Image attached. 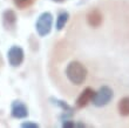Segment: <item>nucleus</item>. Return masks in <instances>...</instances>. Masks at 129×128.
<instances>
[{
	"label": "nucleus",
	"mask_w": 129,
	"mask_h": 128,
	"mask_svg": "<svg viewBox=\"0 0 129 128\" xmlns=\"http://www.w3.org/2000/svg\"><path fill=\"white\" fill-rule=\"evenodd\" d=\"M17 21H18V17L15 11L7 8L4 11L3 13V26L6 31H13L17 26Z\"/></svg>",
	"instance_id": "423d86ee"
},
{
	"label": "nucleus",
	"mask_w": 129,
	"mask_h": 128,
	"mask_svg": "<svg viewBox=\"0 0 129 128\" xmlns=\"http://www.w3.org/2000/svg\"><path fill=\"white\" fill-rule=\"evenodd\" d=\"M25 59V51L20 46L13 45L7 51V60L12 67H20Z\"/></svg>",
	"instance_id": "20e7f679"
},
{
	"label": "nucleus",
	"mask_w": 129,
	"mask_h": 128,
	"mask_svg": "<svg viewBox=\"0 0 129 128\" xmlns=\"http://www.w3.org/2000/svg\"><path fill=\"white\" fill-rule=\"evenodd\" d=\"M49 100L52 101V104H53V105L58 106V107L60 108L63 113H71V114H73V107H72V106H69V105H68L66 101L60 100V99H58V98H51Z\"/></svg>",
	"instance_id": "9b49d317"
},
{
	"label": "nucleus",
	"mask_w": 129,
	"mask_h": 128,
	"mask_svg": "<svg viewBox=\"0 0 129 128\" xmlns=\"http://www.w3.org/2000/svg\"><path fill=\"white\" fill-rule=\"evenodd\" d=\"M87 22L90 27L98 28L102 25L103 22V14L101 13V11L98 8H93L88 12L87 14Z\"/></svg>",
	"instance_id": "6e6552de"
},
{
	"label": "nucleus",
	"mask_w": 129,
	"mask_h": 128,
	"mask_svg": "<svg viewBox=\"0 0 129 128\" xmlns=\"http://www.w3.org/2000/svg\"><path fill=\"white\" fill-rule=\"evenodd\" d=\"M68 20H69V13L67 11H61L56 17V21H55V28L56 31H62L64 26L67 25Z\"/></svg>",
	"instance_id": "1a4fd4ad"
},
{
	"label": "nucleus",
	"mask_w": 129,
	"mask_h": 128,
	"mask_svg": "<svg viewBox=\"0 0 129 128\" xmlns=\"http://www.w3.org/2000/svg\"><path fill=\"white\" fill-rule=\"evenodd\" d=\"M117 111L121 116H129V96H124L117 104Z\"/></svg>",
	"instance_id": "9d476101"
},
{
	"label": "nucleus",
	"mask_w": 129,
	"mask_h": 128,
	"mask_svg": "<svg viewBox=\"0 0 129 128\" xmlns=\"http://www.w3.org/2000/svg\"><path fill=\"white\" fill-rule=\"evenodd\" d=\"M88 75V71L85 65L80 61H71L66 67V76L72 84L75 86H80L86 81Z\"/></svg>",
	"instance_id": "f257e3e1"
},
{
	"label": "nucleus",
	"mask_w": 129,
	"mask_h": 128,
	"mask_svg": "<svg viewBox=\"0 0 129 128\" xmlns=\"http://www.w3.org/2000/svg\"><path fill=\"white\" fill-rule=\"evenodd\" d=\"M52 1H54V3H58V4H60V3H63L64 0H52Z\"/></svg>",
	"instance_id": "2eb2a0df"
},
{
	"label": "nucleus",
	"mask_w": 129,
	"mask_h": 128,
	"mask_svg": "<svg viewBox=\"0 0 129 128\" xmlns=\"http://www.w3.org/2000/svg\"><path fill=\"white\" fill-rule=\"evenodd\" d=\"M21 127L22 128H39V123L37 122H33V121H26V122H22L21 123Z\"/></svg>",
	"instance_id": "4468645a"
},
{
	"label": "nucleus",
	"mask_w": 129,
	"mask_h": 128,
	"mask_svg": "<svg viewBox=\"0 0 129 128\" xmlns=\"http://www.w3.org/2000/svg\"><path fill=\"white\" fill-rule=\"evenodd\" d=\"M95 91L92 87H87L80 93V95L76 99V107L78 108H83L86 106H88L90 102L93 101Z\"/></svg>",
	"instance_id": "0eeeda50"
},
{
	"label": "nucleus",
	"mask_w": 129,
	"mask_h": 128,
	"mask_svg": "<svg viewBox=\"0 0 129 128\" xmlns=\"http://www.w3.org/2000/svg\"><path fill=\"white\" fill-rule=\"evenodd\" d=\"M114 98V92L108 86H102L99 88V91L95 92L94 98H93V105L95 107H105Z\"/></svg>",
	"instance_id": "7ed1b4c3"
},
{
	"label": "nucleus",
	"mask_w": 129,
	"mask_h": 128,
	"mask_svg": "<svg viewBox=\"0 0 129 128\" xmlns=\"http://www.w3.org/2000/svg\"><path fill=\"white\" fill-rule=\"evenodd\" d=\"M14 4H15V6L18 8H20V10H25V8H27L34 3V0H13Z\"/></svg>",
	"instance_id": "f8f14e48"
},
{
	"label": "nucleus",
	"mask_w": 129,
	"mask_h": 128,
	"mask_svg": "<svg viewBox=\"0 0 129 128\" xmlns=\"http://www.w3.org/2000/svg\"><path fill=\"white\" fill-rule=\"evenodd\" d=\"M75 125H76V123H75L73 120L63 119V120H62V123H61V127H63V128H74Z\"/></svg>",
	"instance_id": "ddd939ff"
},
{
	"label": "nucleus",
	"mask_w": 129,
	"mask_h": 128,
	"mask_svg": "<svg viewBox=\"0 0 129 128\" xmlns=\"http://www.w3.org/2000/svg\"><path fill=\"white\" fill-rule=\"evenodd\" d=\"M53 22H54V17L51 12H42L38 17L37 22H35V30L37 33L40 37H46L51 33L53 28Z\"/></svg>",
	"instance_id": "f03ea898"
},
{
	"label": "nucleus",
	"mask_w": 129,
	"mask_h": 128,
	"mask_svg": "<svg viewBox=\"0 0 129 128\" xmlns=\"http://www.w3.org/2000/svg\"><path fill=\"white\" fill-rule=\"evenodd\" d=\"M29 114L27 106L20 100H15L11 105V115L14 119H26Z\"/></svg>",
	"instance_id": "39448f33"
}]
</instances>
